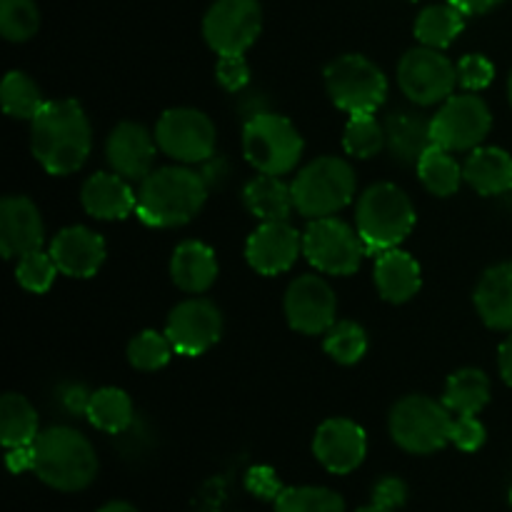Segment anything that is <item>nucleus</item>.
<instances>
[{"mask_svg": "<svg viewBox=\"0 0 512 512\" xmlns=\"http://www.w3.org/2000/svg\"><path fill=\"white\" fill-rule=\"evenodd\" d=\"M463 178L478 195H503L512 190V155L503 148L480 145L463 163Z\"/></svg>", "mask_w": 512, "mask_h": 512, "instance_id": "25", "label": "nucleus"}, {"mask_svg": "<svg viewBox=\"0 0 512 512\" xmlns=\"http://www.w3.org/2000/svg\"><path fill=\"white\" fill-rule=\"evenodd\" d=\"M40 433L38 413L33 403L20 393H5L0 400V440L3 448L30 445Z\"/></svg>", "mask_w": 512, "mask_h": 512, "instance_id": "30", "label": "nucleus"}, {"mask_svg": "<svg viewBox=\"0 0 512 512\" xmlns=\"http://www.w3.org/2000/svg\"><path fill=\"white\" fill-rule=\"evenodd\" d=\"M275 512H345V503L335 490L300 485V488H285L278 495Z\"/></svg>", "mask_w": 512, "mask_h": 512, "instance_id": "36", "label": "nucleus"}, {"mask_svg": "<svg viewBox=\"0 0 512 512\" xmlns=\"http://www.w3.org/2000/svg\"><path fill=\"white\" fill-rule=\"evenodd\" d=\"M215 78L228 93H240L250 83V65L245 55H220L215 65Z\"/></svg>", "mask_w": 512, "mask_h": 512, "instance_id": "41", "label": "nucleus"}, {"mask_svg": "<svg viewBox=\"0 0 512 512\" xmlns=\"http://www.w3.org/2000/svg\"><path fill=\"white\" fill-rule=\"evenodd\" d=\"M243 203L260 223L265 220H288L295 210L293 190L280 175L260 173L243 188Z\"/></svg>", "mask_w": 512, "mask_h": 512, "instance_id": "27", "label": "nucleus"}, {"mask_svg": "<svg viewBox=\"0 0 512 512\" xmlns=\"http://www.w3.org/2000/svg\"><path fill=\"white\" fill-rule=\"evenodd\" d=\"M208 200V183L203 173L188 165L155 168L140 180L135 215L150 228H180L203 210Z\"/></svg>", "mask_w": 512, "mask_h": 512, "instance_id": "2", "label": "nucleus"}, {"mask_svg": "<svg viewBox=\"0 0 512 512\" xmlns=\"http://www.w3.org/2000/svg\"><path fill=\"white\" fill-rule=\"evenodd\" d=\"M170 278L183 293L203 295L213 288L218 278V258L210 245L200 240H185L173 250L170 258Z\"/></svg>", "mask_w": 512, "mask_h": 512, "instance_id": "24", "label": "nucleus"}, {"mask_svg": "<svg viewBox=\"0 0 512 512\" xmlns=\"http://www.w3.org/2000/svg\"><path fill=\"white\" fill-rule=\"evenodd\" d=\"M5 463H8L10 473H25V470H33V443L20 445V448H8L5 455Z\"/></svg>", "mask_w": 512, "mask_h": 512, "instance_id": "46", "label": "nucleus"}, {"mask_svg": "<svg viewBox=\"0 0 512 512\" xmlns=\"http://www.w3.org/2000/svg\"><path fill=\"white\" fill-rule=\"evenodd\" d=\"M373 280L380 298L393 305L408 303L423 288V273H420L418 260L400 248L375 255Z\"/></svg>", "mask_w": 512, "mask_h": 512, "instance_id": "23", "label": "nucleus"}, {"mask_svg": "<svg viewBox=\"0 0 512 512\" xmlns=\"http://www.w3.org/2000/svg\"><path fill=\"white\" fill-rule=\"evenodd\" d=\"M450 443L465 453H475L485 445V425L475 415H455Z\"/></svg>", "mask_w": 512, "mask_h": 512, "instance_id": "42", "label": "nucleus"}, {"mask_svg": "<svg viewBox=\"0 0 512 512\" xmlns=\"http://www.w3.org/2000/svg\"><path fill=\"white\" fill-rule=\"evenodd\" d=\"M495 80V65L485 55L470 53L458 63V85L468 93L485 90Z\"/></svg>", "mask_w": 512, "mask_h": 512, "instance_id": "40", "label": "nucleus"}, {"mask_svg": "<svg viewBox=\"0 0 512 512\" xmlns=\"http://www.w3.org/2000/svg\"><path fill=\"white\" fill-rule=\"evenodd\" d=\"M285 318L303 335H325L338 323V298L320 275H298L285 290Z\"/></svg>", "mask_w": 512, "mask_h": 512, "instance_id": "15", "label": "nucleus"}, {"mask_svg": "<svg viewBox=\"0 0 512 512\" xmlns=\"http://www.w3.org/2000/svg\"><path fill=\"white\" fill-rule=\"evenodd\" d=\"M358 512H393V510L383 508V505H375V503H370V505H365V508H360Z\"/></svg>", "mask_w": 512, "mask_h": 512, "instance_id": "50", "label": "nucleus"}, {"mask_svg": "<svg viewBox=\"0 0 512 512\" xmlns=\"http://www.w3.org/2000/svg\"><path fill=\"white\" fill-rule=\"evenodd\" d=\"M418 178L423 183V188L428 193L438 195V198H450L460 190L463 183V168L455 160V155L450 150L440 148V145H430L423 155H420L418 163Z\"/></svg>", "mask_w": 512, "mask_h": 512, "instance_id": "31", "label": "nucleus"}, {"mask_svg": "<svg viewBox=\"0 0 512 512\" xmlns=\"http://www.w3.org/2000/svg\"><path fill=\"white\" fill-rule=\"evenodd\" d=\"M448 3H453L455 8L463 10L465 15H483L488 13V10H493L495 5L503 3V0H448Z\"/></svg>", "mask_w": 512, "mask_h": 512, "instance_id": "47", "label": "nucleus"}, {"mask_svg": "<svg viewBox=\"0 0 512 512\" xmlns=\"http://www.w3.org/2000/svg\"><path fill=\"white\" fill-rule=\"evenodd\" d=\"M45 225L40 208L25 195H5L0 200V253L5 260L23 258L43 248Z\"/></svg>", "mask_w": 512, "mask_h": 512, "instance_id": "19", "label": "nucleus"}, {"mask_svg": "<svg viewBox=\"0 0 512 512\" xmlns=\"http://www.w3.org/2000/svg\"><path fill=\"white\" fill-rule=\"evenodd\" d=\"M405 500H408V485L400 478H383L375 483L373 488V503L383 505V508L395 510L403 508Z\"/></svg>", "mask_w": 512, "mask_h": 512, "instance_id": "44", "label": "nucleus"}, {"mask_svg": "<svg viewBox=\"0 0 512 512\" xmlns=\"http://www.w3.org/2000/svg\"><path fill=\"white\" fill-rule=\"evenodd\" d=\"M243 155L258 173L285 175L295 170L303 158V135L285 115L263 113L253 115L243 125Z\"/></svg>", "mask_w": 512, "mask_h": 512, "instance_id": "7", "label": "nucleus"}, {"mask_svg": "<svg viewBox=\"0 0 512 512\" xmlns=\"http://www.w3.org/2000/svg\"><path fill=\"white\" fill-rule=\"evenodd\" d=\"M245 488H248L255 498L263 500H278V495L285 490L283 485H280L275 470L268 468V465H255V468H250L248 475H245Z\"/></svg>", "mask_w": 512, "mask_h": 512, "instance_id": "43", "label": "nucleus"}, {"mask_svg": "<svg viewBox=\"0 0 512 512\" xmlns=\"http://www.w3.org/2000/svg\"><path fill=\"white\" fill-rule=\"evenodd\" d=\"M463 28L465 13L455 8L453 3L428 5L415 18V38L420 40V45H428V48L445 50L448 45L455 43V38L463 33Z\"/></svg>", "mask_w": 512, "mask_h": 512, "instance_id": "29", "label": "nucleus"}, {"mask_svg": "<svg viewBox=\"0 0 512 512\" xmlns=\"http://www.w3.org/2000/svg\"><path fill=\"white\" fill-rule=\"evenodd\" d=\"M398 85L405 98L420 108L445 103L458 85V65L450 63L443 50L420 45L400 58Z\"/></svg>", "mask_w": 512, "mask_h": 512, "instance_id": "12", "label": "nucleus"}, {"mask_svg": "<svg viewBox=\"0 0 512 512\" xmlns=\"http://www.w3.org/2000/svg\"><path fill=\"white\" fill-rule=\"evenodd\" d=\"M323 348L335 363L355 365L368 353V333L355 320H338L333 328L325 333Z\"/></svg>", "mask_w": 512, "mask_h": 512, "instance_id": "34", "label": "nucleus"}, {"mask_svg": "<svg viewBox=\"0 0 512 512\" xmlns=\"http://www.w3.org/2000/svg\"><path fill=\"white\" fill-rule=\"evenodd\" d=\"M158 150L155 133H150L140 123H130V120L115 125L105 140V158H108L110 168L130 183H140L153 173Z\"/></svg>", "mask_w": 512, "mask_h": 512, "instance_id": "18", "label": "nucleus"}, {"mask_svg": "<svg viewBox=\"0 0 512 512\" xmlns=\"http://www.w3.org/2000/svg\"><path fill=\"white\" fill-rule=\"evenodd\" d=\"M30 150L50 175L78 173L93 150V128L73 98L48 100L30 120Z\"/></svg>", "mask_w": 512, "mask_h": 512, "instance_id": "1", "label": "nucleus"}, {"mask_svg": "<svg viewBox=\"0 0 512 512\" xmlns=\"http://www.w3.org/2000/svg\"><path fill=\"white\" fill-rule=\"evenodd\" d=\"M165 335L175 353L198 358L208 353L223 335V315L208 298H188L170 310Z\"/></svg>", "mask_w": 512, "mask_h": 512, "instance_id": "14", "label": "nucleus"}, {"mask_svg": "<svg viewBox=\"0 0 512 512\" xmlns=\"http://www.w3.org/2000/svg\"><path fill=\"white\" fill-rule=\"evenodd\" d=\"M80 205L98 220H125L138 208V190L118 173H93L80 188Z\"/></svg>", "mask_w": 512, "mask_h": 512, "instance_id": "21", "label": "nucleus"}, {"mask_svg": "<svg viewBox=\"0 0 512 512\" xmlns=\"http://www.w3.org/2000/svg\"><path fill=\"white\" fill-rule=\"evenodd\" d=\"M98 455L80 430L55 425L33 440V473L60 493L85 490L98 475Z\"/></svg>", "mask_w": 512, "mask_h": 512, "instance_id": "3", "label": "nucleus"}, {"mask_svg": "<svg viewBox=\"0 0 512 512\" xmlns=\"http://www.w3.org/2000/svg\"><path fill=\"white\" fill-rule=\"evenodd\" d=\"M263 30L258 0H215L203 18L205 43L213 53L245 55Z\"/></svg>", "mask_w": 512, "mask_h": 512, "instance_id": "13", "label": "nucleus"}, {"mask_svg": "<svg viewBox=\"0 0 512 512\" xmlns=\"http://www.w3.org/2000/svg\"><path fill=\"white\" fill-rule=\"evenodd\" d=\"M508 98H510V105H512V70H510V78H508Z\"/></svg>", "mask_w": 512, "mask_h": 512, "instance_id": "51", "label": "nucleus"}, {"mask_svg": "<svg viewBox=\"0 0 512 512\" xmlns=\"http://www.w3.org/2000/svg\"><path fill=\"white\" fill-rule=\"evenodd\" d=\"M355 225L365 243V253L380 255L400 248V243L413 233L415 205L395 183H375L360 195Z\"/></svg>", "mask_w": 512, "mask_h": 512, "instance_id": "4", "label": "nucleus"}, {"mask_svg": "<svg viewBox=\"0 0 512 512\" xmlns=\"http://www.w3.org/2000/svg\"><path fill=\"white\" fill-rule=\"evenodd\" d=\"M303 253V235L288 220H265L245 243V260L260 275H280Z\"/></svg>", "mask_w": 512, "mask_h": 512, "instance_id": "16", "label": "nucleus"}, {"mask_svg": "<svg viewBox=\"0 0 512 512\" xmlns=\"http://www.w3.org/2000/svg\"><path fill=\"white\" fill-rule=\"evenodd\" d=\"M293 205L303 218H330L348 208L358 190V178L348 160L338 155H320L300 168L293 183Z\"/></svg>", "mask_w": 512, "mask_h": 512, "instance_id": "5", "label": "nucleus"}, {"mask_svg": "<svg viewBox=\"0 0 512 512\" xmlns=\"http://www.w3.org/2000/svg\"><path fill=\"white\" fill-rule=\"evenodd\" d=\"M155 140L160 153L183 165L205 163L215 155L218 130L215 123L198 108H170L155 125Z\"/></svg>", "mask_w": 512, "mask_h": 512, "instance_id": "11", "label": "nucleus"}, {"mask_svg": "<svg viewBox=\"0 0 512 512\" xmlns=\"http://www.w3.org/2000/svg\"><path fill=\"white\" fill-rule=\"evenodd\" d=\"M85 418L108 435H120L133 425V400L120 388H100L90 395Z\"/></svg>", "mask_w": 512, "mask_h": 512, "instance_id": "32", "label": "nucleus"}, {"mask_svg": "<svg viewBox=\"0 0 512 512\" xmlns=\"http://www.w3.org/2000/svg\"><path fill=\"white\" fill-rule=\"evenodd\" d=\"M58 265H55L53 255L43 253V248L33 250V253H25L23 258H18L15 265V280L20 283V288H25L28 293H48L55 283V275H58Z\"/></svg>", "mask_w": 512, "mask_h": 512, "instance_id": "39", "label": "nucleus"}, {"mask_svg": "<svg viewBox=\"0 0 512 512\" xmlns=\"http://www.w3.org/2000/svg\"><path fill=\"white\" fill-rule=\"evenodd\" d=\"M313 453L325 470L348 475L363 465L368 455V435L355 420L330 418L315 430Z\"/></svg>", "mask_w": 512, "mask_h": 512, "instance_id": "17", "label": "nucleus"}, {"mask_svg": "<svg viewBox=\"0 0 512 512\" xmlns=\"http://www.w3.org/2000/svg\"><path fill=\"white\" fill-rule=\"evenodd\" d=\"M98 512H138V510H135L130 503H120V500H115V503H108L105 508H100Z\"/></svg>", "mask_w": 512, "mask_h": 512, "instance_id": "49", "label": "nucleus"}, {"mask_svg": "<svg viewBox=\"0 0 512 512\" xmlns=\"http://www.w3.org/2000/svg\"><path fill=\"white\" fill-rule=\"evenodd\" d=\"M385 145L398 163H418L420 155L433 145L430 120L413 110H395L385 120Z\"/></svg>", "mask_w": 512, "mask_h": 512, "instance_id": "26", "label": "nucleus"}, {"mask_svg": "<svg viewBox=\"0 0 512 512\" xmlns=\"http://www.w3.org/2000/svg\"><path fill=\"white\" fill-rule=\"evenodd\" d=\"M510 505H512V490H510Z\"/></svg>", "mask_w": 512, "mask_h": 512, "instance_id": "52", "label": "nucleus"}, {"mask_svg": "<svg viewBox=\"0 0 512 512\" xmlns=\"http://www.w3.org/2000/svg\"><path fill=\"white\" fill-rule=\"evenodd\" d=\"M50 255L55 265L68 278H93L105 263V240L95 230L85 225H70L63 228L53 240H50Z\"/></svg>", "mask_w": 512, "mask_h": 512, "instance_id": "20", "label": "nucleus"}, {"mask_svg": "<svg viewBox=\"0 0 512 512\" xmlns=\"http://www.w3.org/2000/svg\"><path fill=\"white\" fill-rule=\"evenodd\" d=\"M303 255L318 273L345 278L360 268V260L368 253L358 230L330 215L310 220L303 233Z\"/></svg>", "mask_w": 512, "mask_h": 512, "instance_id": "10", "label": "nucleus"}, {"mask_svg": "<svg viewBox=\"0 0 512 512\" xmlns=\"http://www.w3.org/2000/svg\"><path fill=\"white\" fill-rule=\"evenodd\" d=\"M40 28L35 0H0V33L10 43H25Z\"/></svg>", "mask_w": 512, "mask_h": 512, "instance_id": "37", "label": "nucleus"}, {"mask_svg": "<svg viewBox=\"0 0 512 512\" xmlns=\"http://www.w3.org/2000/svg\"><path fill=\"white\" fill-rule=\"evenodd\" d=\"M343 148L345 153L360 160L375 158L385 148V128L375 118V113L350 115L343 130Z\"/></svg>", "mask_w": 512, "mask_h": 512, "instance_id": "35", "label": "nucleus"}, {"mask_svg": "<svg viewBox=\"0 0 512 512\" xmlns=\"http://www.w3.org/2000/svg\"><path fill=\"white\" fill-rule=\"evenodd\" d=\"M445 408L453 415H478L490 403V380L478 368H460L445 383Z\"/></svg>", "mask_w": 512, "mask_h": 512, "instance_id": "28", "label": "nucleus"}, {"mask_svg": "<svg viewBox=\"0 0 512 512\" xmlns=\"http://www.w3.org/2000/svg\"><path fill=\"white\" fill-rule=\"evenodd\" d=\"M388 428L390 438L405 453L430 455L450 443L453 413L445 408L443 400H435L430 395H408L393 405Z\"/></svg>", "mask_w": 512, "mask_h": 512, "instance_id": "6", "label": "nucleus"}, {"mask_svg": "<svg viewBox=\"0 0 512 512\" xmlns=\"http://www.w3.org/2000/svg\"><path fill=\"white\" fill-rule=\"evenodd\" d=\"M90 395L93 393H88L83 385H65L63 395H60V403H63L73 415H85V410H88V403H90Z\"/></svg>", "mask_w": 512, "mask_h": 512, "instance_id": "45", "label": "nucleus"}, {"mask_svg": "<svg viewBox=\"0 0 512 512\" xmlns=\"http://www.w3.org/2000/svg\"><path fill=\"white\" fill-rule=\"evenodd\" d=\"M173 345H170L168 335L158 333V330H140L133 340L128 343V360L135 370H153L165 368L173 358Z\"/></svg>", "mask_w": 512, "mask_h": 512, "instance_id": "38", "label": "nucleus"}, {"mask_svg": "<svg viewBox=\"0 0 512 512\" xmlns=\"http://www.w3.org/2000/svg\"><path fill=\"white\" fill-rule=\"evenodd\" d=\"M498 368H500V375H503L505 383H508L512 388V333L503 340V345H500Z\"/></svg>", "mask_w": 512, "mask_h": 512, "instance_id": "48", "label": "nucleus"}, {"mask_svg": "<svg viewBox=\"0 0 512 512\" xmlns=\"http://www.w3.org/2000/svg\"><path fill=\"white\" fill-rule=\"evenodd\" d=\"M325 90L338 110L348 115L375 113L388 98V78L373 60L360 53L330 60L323 73Z\"/></svg>", "mask_w": 512, "mask_h": 512, "instance_id": "8", "label": "nucleus"}, {"mask_svg": "<svg viewBox=\"0 0 512 512\" xmlns=\"http://www.w3.org/2000/svg\"><path fill=\"white\" fill-rule=\"evenodd\" d=\"M490 128H493V113L488 103L468 90L450 95L430 118V138L450 153L480 148L490 135Z\"/></svg>", "mask_w": 512, "mask_h": 512, "instance_id": "9", "label": "nucleus"}, {"mask_svg": "<svg viewBox=\"0 0 512 512\" xmlns=\"http://www.w3.org/2000/svg\"><path fill=\"white\" fill-rule=\"evenodd\" d=\"M0 103L10 118L33 120L48 100L43 98V90L30 75H25L23 70H10L0 85Z\"/></svg>", "mask_w": 512, "mask_h": 512, "instance_id": "33", "label": "nucleus"}, {"mask_svg": "<svg viewBox=\"0 0 512 512\" xmlns=\"http://www.w3.org/2000/svg\"><path fill=\"white\" fill-rule=\"evenodd\" d=\"M473 303L488 328L512 333V260L493 265L480 275Z\"/></svg>", "mask_w": 512, "mask_h": 512, "instance_id": "22", "label": "nucleus"}]
</instances>
